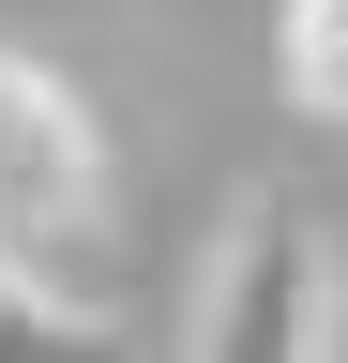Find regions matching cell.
Segmentation results:
<instances>
[{"instance_id": "obj_1", "label": "cell", "mask_w": 348, "mask_h": 363, "mask_svg": "<svg viewBox=\"0 0 348 363\" xmlns=\"http://www.w3.org/2000/svg\"><path fill=\"white\" fill-rule=\"evenodd\" d=\"M0 272L46 303H106V121L0 45Z\"/></svg>"}, {"instance_id": "obj_2", "label": "cell", "mask_w": 348, "mask_h": 363, "mask_svg": "<svg viewBox=\"0 0 348 363\" xmlns=\"http://www.w3.org/2000/svg\"><path fill=\"white\" fill-rule=\"evenodd\" d=\"M197 363H348V303H333V242L303 197H257L212 257L197 303Z\"/></svg>"}, {"instance_id": "obj_3", "label": "cell", "mask_w": 348, "mask_h": 363, "mask_svg": "<svg viewBox=\"0 0 348 363\" xmlns=\"http://www.w3.org/2000/svg\"><path fill=\"white\" fill-rule=\"evenodd\" d=\"M0 363H106V333H91V303H46L0 272Z\"/></svg>"}, {"instance_id": "obj_4", "label": "cell", "mask_w": 348, "mask_h": 363, "mask_svg": "<svg viewBox=\"0 0 348 363\" xmlns=\"http://www.w3.org/2000/svg\"><path fill=\"white\" fill-rule=\"evenodd\" d=\"M288 91L348 121V0H288Z\"/></svg>"}]
</instances>
